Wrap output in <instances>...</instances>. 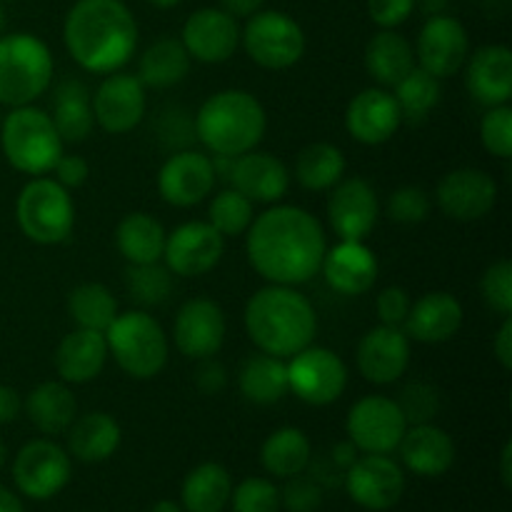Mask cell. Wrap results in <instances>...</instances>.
<instances>
[{"label":"cell","instance_id":"obj_48","mask_svg":"<svg viewBox=\"0 0 512 512\" xmlns=\"http://www.w3.org/2000/svg\"><path fill=\"white\" fill-rule=\"evenodd\" d=\"M480 293H483L485 305L493 313L508 318L512 313V263L510 260H498L485 270L480 280Z\"/></svg>","mask_w":512,"mask_h":512},{"label":"cell","instance_id":"obj_37","mask_svg":"<svg viewBox=\"0 0 512 512\" xmlns=\"http://www.w3.org/2000/svg\"><path fill=\"white\" fill-rule=\"evenodd\" d=\"M233 495V480L220 463H203L183 480L180 500L185 512H223Z\"/></svg>","mask_w":512,"mask_h":512},{"label":"cell","instance_id":"obj_29","mask_svg":"<svg viewBox=\"0 0 512 512\" xmlns=\"http://www.w3.org/2000/svg\"><path fill=\"white\" fill-rule=\"evenodd\" d=\"M108 343L105 333L78 328L60 340L53 355L55 373L68 385H85L103 373L108 363Z\"/></svg>","mask_w":512,"mask_h":512},{"label":"cell","instance_id":"obj_49","mask_svg":"<svg viewBox=\"0 0 512 512\" xmlns=\"http://www.w3.org/2000/svg\"><path fill=\"white\" fill-rule=\"evenodd\" d=\"M320 505H323V488L313 475L310 478H303V473L293 475L280 490V508L288 512H315Z\"/></svg>","mask_w":512,"mask_h":512},{"label":"cell","instance_id":"obj_7","mask_svg":"<svg viewBox=\"0 0 512 512\" xmlns=\"http://www.w3.org/2000/svg\"><path fill=\"white\" fill-rule=\"evenodd\" d=\"M105 343L118 368L135 380L155 378L168 363V335L145 310H125L115 315L105 330Z\"/></svg>","mask_w":512,"mask_h":512},{"label":"cell","instance_id":"obj_55","mask_svg":"<svg viewBox=\"0 0 512 512\" xmlns=\"http://www.w3.org/2000/svg\"><path fill=\"white\" fill-rule=\"evenodd\" d=\"M493 353L505 370L512 368V320H510V315L508 318H503V325H500L498 335H495Z\"/></svg>","mask_w":512,"mask_h":512},{"label":"cell","instance_id":"obj_18","mask_svg":"<svg viewBox=\"0 0 512 512\" xmlns=\"http://www.w3.org/2000/svg\"><path fill=\"white\" fill-rule=\"evenodd\" d=\"M213 158L198 150H178L158 173V193L173 208H193L203 203L215 188Z\"/></svg>","mask_w":512,"mask_h":512},{"label":"cell","instance_id":"obj_8","mask_svg":"<svg viewBox=\"0 0 512 512\" xmlns=\"http://www.w3.org/2000/svg\"><path fill=\"white\" fill-rule=\"evenodd\" d=\"M15 218L28 240L38 245H58L68 240L75 225V205L70 190L58 180L38 175L23 185L15 200Z\"/></svg>","mask_w":512,"mask_h":512},{"label":"cell","instance_id":"obj_50","mask_svg":"<svg viewBox=\"0 0 512 512\" xmlns=\"http://www.w3.org/2000/svg\"><path fill=\"white\" fill-rule=\"evenodd\" d=\"M158 115V125H155L158 138L163 140L165 145H170V148L188 150V145L195 140V125L193 120L188 118L190 113H185L183 108L173 105V108L160 110ZM175 153H178V150H175Z\"/></svg>","mask_w":512,"mask_h":512},{"label":"cell","instance_id":"obj_9","mask_svg":"<svg viewBox=\"0 0 512 512\" xmlns=\"http://www.w3.org/2000/svg\"><path fill=\"white\" fill-rule=\"evenodd\" d=\"M240 43L253 63L265 70L293 68L305 53V33L280 10H258L240 30Z\"/></svg>","mask_w":512,"mask_h":512},{"label":"cell","instance_id":"obj_39","mask_svg":"<svg viewBox=\"0 0 512 512\" xmlns=\"http://www.w3.org/2000/svg\"><path fill=\"white\" fill-rule=\"evenodd\" d=\"M345 155L333 143H310L295 158V180L305 190H330L343 180Z\"/></svg>","mask_w":512,"mask_h":512},{"label":"cell","instance_id":"obj_38","mask_svg":"<svg viewBox=\"0 0 512 512\" xmlns=\"http://www.w3.org/2000/svg\"><path fill=\"white\" fill-rule=\"evenodd\" d=\"M313 460V448H310L308 435L300 428H280L265 438L263 450H260V463L275 478H293V475L305 473Z\"/></svg>","mask_w":512,"mask_h":512},{"label":"cell","instance_id":"obj_6","mask_svg":"<svg viewBox=\"0 0 512 512\" xmlns=\"http://www.w3.org/2000/svg\"><path fill=\"white\" fill-rule=\"evenodd\" d=\"M3 155L15 170L25 175H48L63 155V138L55 130L53 118L35 105L13 108L0 120Z\"/></svg>","mask_w":512,"mask_h":512},{"label":"cell","instance_id":"obj_32","mask_svg":"<svg viewBox=\"0 0 512 512\" xmlns=\"http://www.w3.org/2000/svg\"><path fill=\"white\" fill-rule=\"evenodd\" d=\"M90 90L83 80H63L53 93V125L63 143H83L95 128Z\"/></svg>","mask_w":512,"mask_h":512},{"label":"cell","instance_id":"obj_25","mask_svg":"<svg viewBox=\"0 0 512 512\" xmlns=\"http://www.w3.org/2000/svg\"><path fill=\"white\" fill-rule=\"evenodd\" d=\"M325 283L340 295H365L378 280V258L363 240H340L335 248L325 250Z\"/></svg>","mask_w":512,"mask_h":512},{"label":"cell","instance_id":"obj_59","mask_svg":"<svg viewBox=\"0 0 512 512\" xmlns=\"http://www.w3.org/2000/svg\"><path fill=\"white\" fill-rule=\"evenodd\" d=\"M0 512H25L18 495L10 493V490L3 488V485H0Z\"/></svg>","mask_w":512,"mask_h":512},{"label":"cell","instance_id":"obj_12","mask_svg":"<svg viewBox=\"0 0 512 512\" xmlns=\"http://www.w3.org/2000/svg\"><path fill=\"white\" fill-rule=\"evenodd\" d=\"M73 478L68 450L48 438L30 440L18 450L13 463V480L30 500H50L63 493Z\"/></svg>","mask_w":512,"mask_h":512},{"label":"cell","instance_id":"obj_23","mask_svg":"<svg viewBox=\"0 0 512 512\" xmlns=\"http://www.w3.org/2000/svg\"><path fill=\"white\" fill-rule=\"evenodd\" d=\"M403 125L395 95L385 88H365L345 110V130L363 145H383Z\"/></svg>","mask_w":512,"mask_h":512},{"label":"cell","instance_id":"obj_4","mask_svg":"<svg viewBox=\"0 0 512 512\" xmlns=\"http://www.w3.org/2000/svg\"><path fill=\"white\" fill-rule=\"evenodd\" d=\"M195 140L213 155L238 158L260 145L268 130V115L253 93L240 88L210 95L193 118Z\"/></svg>","mask_w":512,"mask_h":512},{"label":"cell","instance_id":"obj_1","mask_svg":"<svg viewBox=\"0 0 512 512\" xmlns=\"http://www.w3.org/2000/svg\"><path fill=\"white\" fill-rule=\"evenodd\" d=\"M248 260L273 285H303L320 273L328 238L315 215L298 205H273L248 228Z\"/></svg>","mask_w":512,"mask_h":512},{"label":"cell","instance_id":"obj_26","mask_svg":"<svg viewBox=\"0 0 512 512\" xmlns=\"http://www.w3.org/2000/svg\"><path fill=\"white\" fill-rule=\"evenodd\" d=\"M465 88L480 105H508L512 98V50L508 45H483L465 60Z\"/></svg>","mask_w":512,"mask_h":512},{"label":"cell","instance_id":"obj_3","mask_svg":"<svg viewBox=\"0 0 512 512\" xmlns=\"http://www.w3.org/2000/svg\"><path fill=\"white\" fill-rule=\"evenodd\" d=\"M245 330L260 353L293 358L313 345L318 315L313 303L293 285H265L245 305Z\"/></svg>","mask_w":512,"mask_h":512},{"label":"cell","instance_id":"obj_60","mask_svg":"<svg viewBox=\"0 0 512 512\" xmlns=\"http://www.w3.org/2000/svg\"><path fill=\"white\" fill-rule=\"evenodd\" d=\"M510 458H512V445L508 443L503 448V460H500V475H503V485H505V488H512V465H510Z\"/></svg>","mask_w":512,"mask_h":512},{"label":"cell","instance_id":"obj_58","mask_svg":"<svg viewBox=\"0 0 512 512\" xmlns=\"http://www.w3.org/2000/svg\"><path fill=\"white\" fill-rule=\"evenodd\" d=\"M330 460H333L335 465H338L340 470H348L350 465L355 463V460H358V448H355L353 443H350V440H345V443H338L333 448V453H330Z\"/></svg>","mask_w":512,"mask_h":512},{"label":"cell","instance_id":"obj_44","mask_svg":"<svg viewBox=\"0 0 512 512\" xmlns=\"http://www.w3.org/2000/svg\"><path fill=\"white\" fill-rule=\"evenodd\" d=\"M403 410L408 425H423L433 423L435 415L440 413V393L435 385L425 383V380H413L400 390V398L395 400Z\"/></svg>","mask_w":512,"mask_h":512},{"label":"cell","instance_id":"obj_43","mask_svg":"<svg viewBox=\"0 0 512 512\" xmlns=\"http://www.w3.org/2000/svg\"><path fill=\"white\" fill-rule=\"evenodd\" d=\"M255 203H250L243 193L235 188H225L210 200L208 208V223L218 230L223 238H238V235L248 233L250 223L255 218Z\"/></svg>","mask_w":512,"mask_h":512},{"label":"cell","instance_id":"obj_41","mask_svg":"<svg viewBox=\"0 0 512 512\" xmlns=\"http://www.w3.org/2000/svg\"><path fill=\"white\" fill-rule=\"evenodd\" d=\"M395 103H398L403 123H423L430 110L438 108L443 85L428 70L415 65L398 85H395Z\"/></svg>","mask_w":512,"mask_h":512},{"label":"cell","instance_id":"obj_52","mask_svg":"<svg viewBox=\"0 0 512 512\" xmlns=\"http://www.w3.org/2000/svg\"><path fill=\"white\" fill-rule=\"evenodd\" d=\"M415 0H368V15L380 30H395L413 15Z\"/></svg>","mask_w":512,"mask_h":512},{"label":"cell","instance_id":"obj_36","mask_svg":"<svg viewBox=\"0 0 512 512\" xmlns=\"http://www.w3.org/2000/svg\"><path fill=\"white\" fill-rule=\"evenodd\" d=\"M190 73V55L178 38H160L138 60V78L145 88L165 90L183 83Z\"/></svg>","mask_w":512,"mask_h":512},{"label":"cell","instance_id":"obj_27","mask_svg":"<svg viewBox=\"0 0 512 512\" xmlns=\"http://www.w3.org/2000/svg\"><path fill=\"white\" fill-rule=\"evenodd\" d=\"M460 325H463L460 300L445 290H435V293H425L415 303H410V313L405 318L403 330L408 338L433 345L453 338Z\"/></svg>","mask_w":512,"mask_h":512},{"label":"cell","instance_id":"obj_24","mask_svg":"<svg viewBox=\"0 0 512 512\" xmlns=\"http://www.w3.org/2000/svg\"><path fill=\"white\" fill-rule=\"evenodd\" d=\"M230 188L243 193L250 203L275 205L288 193L290 170L278 155L250 150V153L235 158Z\"/></svg>","mask_w":512,"mask_h":512},{"label":"cell","instance_id":"obj_46","mask_svg":"<svg viewBox=\"0 0 512 512\" xmlns=\"http://www.w3.org/2000/svg\"><path fill=\"white\" fill-rule=\"evenodd\" d=\"M480 140L485 150L495 158L508 160L512 155V108L508 105H495L488 108L480 123Z\"/></svg>","mask_w":512,"mask_h":512},{"label":"cell","instance_id":"obj_34","mask_svg":"<svg viewBox=\"0 0 512 512\" xmlns=\"http://www.w3.org/2000/svg\"><path fill=\"white\" fill-rule=\"evenodd\" d=\"M238 388L243 398L253 405H275L290 393L288 363L275 355H250L238 375Z\"/></svg>","mask_w":512,"mask_h":512},{"label":"cell","instance_id":"obj_64","mask_svg":"<svg viewBox=\"0 0 512 512\" xmlns=\"http://www.w3.org/2000/svg\"><path fill=\"white\" fill-rule=\"evenodd\" d=\"M3 25H5V15H3V5H0V35H3Z\"/></svg>","mask_w":512,"mask_h":512},{"label":"cell","instance_id":"obj_22","mask_svg":"<svg viewBox=\"0 0 512 512\" xmlns=\"http://www.w3.org/2000/svg\"><path fill=\"white\" fill-rule=\"evenodd\" d=\"M410 365V338L403 328H370L358 345V370L368 383L390 385L405 375Z\"/></svg>","mask_w":512,"mask_h":512},{"label":"cell","instance_id":"obj_45","mask_svg":"<svg viewBox=\"0 0 512 512\" xmlns=\"http://www.w3.org/2000/svg\"><path fill=\"white\" fill-rule=\"evenodd\" d=\"M430 208V195L425 193L420 185H403V188L393 190L385 205V213L393 223L400 225H418L423 220H428Z\"/></svg>","mask_w":512,"mask_h":512},{"label":"cell","instance_id":"obj_35","mask_svg":"<svg viewBox=\"0 0 512 512\" xmlns=\"http://www.w3.org/2000/svg\"><path fill=\"white\" fill-rule=\"evenodd\" d=\"M165 228L148 213H128L115 228V245L128 265L160 263L165 250Z\"/></svg>","mask_w":512,"mask_h":512},{"label":"cell","instance_id":"obj_62","mask_svg":"<svg viewBox=\"0 0 512 512\" xmlns=\"http://www.w3.org/2000/svg\"><path fill=\"white\" fill-rule=\"evenodd\" d=\"M150 5H155V8L160 10H168V8H175V5H180L183 0H148Z\"/></svg>","mask_w":512,"mask_h":512},{"label":"cell","instance_id":"obj_10","mask_svg":"<svg viewBox=\"0 0 512 512\" xmlns=\"http://www.w3.org/2000/svg\"><path fill=\"white\" fill-rule=\"evenodd\" d=\"M345 430L358 453L390 455L398 450L408 430V420L400 405L388 395H365L350 408Z\"/></svg>","mask_w":512,"mask_h":512},{"label":"cell","instance_id":"obj_5","mask_svg":"<svg viewBox=\"0 0 512 512\" xmlns=\"http://www.w3.org/2000/svg\"><path fill=\"white\" fill-rule=\"evenodd\" d=\"M53 68V53L38 35H0V105H33L48 93Z\"/></svg>","mask_w":512,"mask_h":512},{"label":"cell","instance_id":"obj_11","mask_svg":"<svg viewBox=\"0 0 512 512\" xmlns=\"http://www.w3.org/2000/svg\"><path fill=\"white\" fill-rule=\"evenodd\" d=\"M288 360V390L303 403L323 408L348 388V365L333 350L308 345Z\"/></svg>","mask_w":512,"mask_h":512},{"label":"cell","instance_id":"obj_42","mask_svg":"<svg viewBox=\"0 0 512 512\" xmlns=\"http://www.w3.org/2000/svg\"><path fill=\"white\" fill-rule=\"evenodd\" d=\"M125 290L138 305L155 308V305H163L173 293V273L160 263L128 265Z\"/></svg>","mask_w":512,"mask_h":512},{"label":"cell","instance_id":"obj_56","mask_svg":"<svg viewBox=\"0 0 512 512\" xmlns=\"http://www.w3.org/2000/svg\"><path fill=\"white\" fill-rule=\"evenodd\" d=\"M20 413H23V398L18 395V390L10 385H0V425L13 423Z\"/></svg>","mask_w":512,"mask_h":512},{"label":"cell","instance_id":"obj_31","mask_svg":"<svg viewBox=\"0 0 512 512\" xmlns=\"http://www.w3.org/2000/svg\"><path fill=\"white\" fill-rule=\"evenodd\" d=\"M23 410L35 430L43 435H65V430L78 418V400L63 380L40 383L23 400Z\"/></svg>","mask_w":512,"mask_h":512},{"label":"cell","instance_id":"obj_63","mask_svg":"<svg viewBox=\"0 0 512 512\" xmlns=\"http://www.w3.org/2000/svg\"><path fill=\"white\" fill-rule=\"evenodd\" d=\"M5 458H8V450H5L3 440H0V470H3V465H5Z\"/></svg>","mask_w":512,"mask_h":512},{"label":"cell","instance_id":"obj_13","mask_svg":"<svg viewBox=\"0 0 512 512\" xmlns=\"http://www.w3.org/2000/svg\"><path fill=\"white\" fill-rule=\"evenodd\" d=\"M415 63L438 80L458 75L470 55V38L465 25L453 15H430L420 28L415 43Z\"/></svg>","mask_w":512,"mask_h":512},{"label":"cell","instance_id":"obj_57","mask_svg":"<svg viewBox=\"0 0 512 512\" xmlns=\"http://www.w3.org/2000/svg\"><path fill=\"white\" fill-rule=\"evenodd\" d=\"M263 3L265 0H220L225 13L233 15V18H250L263 8Z\"/></svg>","mask_w":512,"mask_h":512},{"label":"cell","instance_id":"obj_21","mask_svg":"<svg viewBox=\"0 0 512 512\" xmlns=\"http://www.w3.org/2000/svg\"><path fill=\"white\" fill-rule=\"evenodd\" d=\"M328 200V220L340 240H365L380 215L378 193L365 178H343Z\"/></svg>","mask_w":512,"mask_h":512},{"label":"cell","instance_id":"obj_47","mask_svg":"<svg viewBox=\"0 0 512 512\" xmlns=\"http://www.w3.org/2000/svg\"><path fill=\"white\" fill-rule=\"evenodd\" d=\"M235 512H278L280 490L268 478H245L230 495Z\"/></svg>","mask_w":512,"mask_h":512},{"label":"cell","instance_id":"obj_40","mask_svg":"<svg viewBox=\"0 0 512 512\" xmlns=\"http://www.w3.org/2000/svg\"><path fill=\"white\" fill-rule=\"evenodd\" d=\"M68 313L78 328L105 333L118 315V300L103 283H80L70 290Z\"/></svg>","mask_w":512,"mask_h":512},{"label":"cell","instance_id":"obj_53","mask_svg":"<svg viewBox=\"0 0 512 512\" xmlns=\"http://www.w3.org/2000/svg\"><path fill=\"white\" fill-rule=\"evenodd\" d=\"M50 173H55L53 180H58L65 190H75V188H80V185H85V180H88V175H90V165H88V160L80 158V155H65L63 153Z\"/></svg>","mask_w":512,"mask_h":512},{"label":"cell","instance_id":"obj_19","mask_svg":"<svg viewBox=\"0 0 512 512\" xmlns=\"http://www.w3.org/2000/svg\"><path fill=\"white\" fill-rule=\"evenodd\" d=\"M225 333H228V323H225L223 308L210 298L188 300L175 315V348L190 360L218 355L225 343Z\"/></svg>","mask_w":512,"mask_h":512},{"label":"cell","instance_id":"obj_15","mask_svg":"<svg viewBox=\"0 0 512 512\" xmlns=\"http://www.w3.org/2000/svg\"><path fill=\"white\" fill-rule=\"evenodd\" d=\"M353 503L360 508L385 512L400 503L405 493V473L388 455H363L343 475Z\"/></svg>","mask_w":512,"mask_h":512},{"label":"cell","instance_id":"obj_17","mask_svg":"<svg viewBox=\"0 0 512 512\" xmlns=\"http://www.w3.org/2000/svg\"><path fill=\"white\" fill-rule=\"evenodd\" d=\"M435 203L448 218L473 223L485 218L498 203V183L480 168H458L443 175L435 188Z\"/></svg>","mask_w":512,"mask_h":512},{"label":"cell","instance_id":"obj_16","mask_svg":"<svg viewBox=\"0 0 512 512\" xmlns=\"http://www.w3.org/2000/svg\"><path fill=\"white\" fill-rule=\"evenodd\" d=\"M95 125L110 135H123L138 128L148 110L145 85L133 73H110L90 98Z\"/></svg>","mask_w":512,"mask_h":512},{"label":"cell","instance_id":"obj_2","mask_svg":"<svg viewBox=\"0 0 512 512\" xmlns=\"http://www.w3.org/2000/svg\"><path fill=\"white\" fill-rule=\"evenodd\" d=\"M63 43L88 73H118L138 48V23L123 0H78L65 15Z\"/></svg>","mask_w":512,"mask_h":512},{"label":"cell","instance_id":"obj_28","mask_svg":"<svg viewBox=\"0 0 512 512\" xmlns=\"http://www.w3.org/2000/svg\"><path fill=\"white\" fill-rule=\"evenodd\" d=\"M403 465L420 478H440L455 463V443L435 423L408 425L398 445Z\"/></svg>","mask_w":512,"mask_h":512},{"label":"cell","instance_id":"obj_51","mask_svg":"<svg viewBox=\"0 0 512 512\" xmlns=\"http://www.w3.org/2000/svg\"><path fill=\"white\" fill-rule=\"evenodd\" d=\"M410 295L405 288L398 285H390L375 300V310H378V318L383 325H393V328H403L405 318L410 313Z\"/></svg>","mask_w":512,"mask_h":512},{"label":"cell","instance_id":"obj_30","mask_svg":"<svg viewBox=\"0 0 512 512\" xmlns=\"http://www.w3.org/2000/svg\"><path fill=\"white\" fill-rule=\"evenodd\" d=\"M65 435H68V455L80 463H103L113 458L123 440L118 420L103 410L78 415Z\"/></svg>","mask_w":512,"mask_h":512},{"label":"cell","instance_id":"obj_33","mask_svg":"<svg viewBox=\"0 0 512 512\" xmlns=\"http://www.w3.org/2000/svg\"><path fill=\"white\" fill-rule=\"evenodd\" d=\"M415 65L413 45L395 30H378L365 45V70L383 88H395Z\"/></svg>","mask_w":512,"mask_h":512},{"label":"cell","instance_id":"obj_61","mask_svg":"<svg viewBox=\"0 0 512 512\" xmlns=\"http://www.w3.org/2000/svg\"><path fill=\"white\" fill-rule=\"evenodd\" d=\"M153 512H185L183 505H178L175 500H158L153 505Z\"/></svg>","mask_w":512,"mask_h":512},{"label":"cell","instance_id":"obj_14","mask_svg":"<svg viewBox=\"0 0 512 512\" xmlns=\"http://www.w3.org/2000/svg\"><path fill=\"white\" fill-rule=\"evenodd\" d=\"M225 253V238L208 220H190L178 225L165 238V268L180 278H200L220 263Z\"/></svg>","mask_w":512,"mask_h":512},{"label":"cell","instance_id":"obj_20","mask_svg":"<svg viewBox=\"0 0 512 512\" xmlns=\"http://www.w3.org/2000/svg\"><path fill=\"white\" fill-rule=\"evenodd\" d=\"M180 43L188 50L190 60L218 65L235 55L240 45L238 18L223 8H200L185 20Z\"/></svg>","mask_w":512,"mask_h":512},{"label":"cell","instance_id":"obj_54","mask_svg":"<svg viewBox=\"0 0 512 512\" xmlns=\"http://www.w3.org/2000/svg\"><path fill=\"white\" fill-rule=\"evenodd\" d=\"M195 385H198L200 393L205 395H218L223 393L225 385H228V370L220 363L218 358H203L198 360V370H195Z\"/></svg>","mask_w":512,"mask_h":512}]
</instances>
